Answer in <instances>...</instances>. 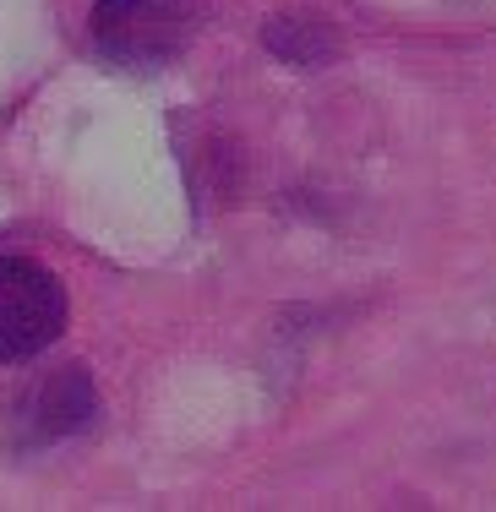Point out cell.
Wrapping results in <instances>:
<instances>
[{
  "label": "cell",
  "mask_w": 496,
  "mask_h": 512,
  "mask_svg": "<svg viewBox=\"0 0 496 512\" xmlns=\"http://www.w3.org/2000/svg\"><path fill=\"white\" fill-rule=\"evenodd\" d=\"M93 50L126 71H159L191 39L186 0H93Z\"/></svg>",
  "instance_id": "1"
},
{
  "label": "cell",
  "mask_w": 496,
  "mask_h": 512,
  "mask_svg": "<svg viewBox=\"0 0 496 512\" xmlns=\"http://www.w3.org/2000/svg\"><path fill=\"white\" fill-rule=\"evenodd\" d=\"M93 420H99V387H93L88 365H55L11 398L6 442L11 453H44V447L82 436Z\"/></svg>",
  "instance_id": "2"
},
{
  "label": "cell",
  "mask_w": 496,
  "mask_h": 512,
  "mask_svg": "<svg viewBox=\"0 0 496 512\" xmlns=\"http://www.w3.org/2000/svg\"><path fill=\"white\" fill-rule=\"evenodd\" d=\"M66 333V289L44 262L0 256V365L39 360Z\"/></svg>",
  "instance_id": "3"
},
{
  "label": "cell",
  "mask_w": 496,
  "mask_h": 512,
  "mask_svg": "<svg viewBox=\"0 0 496 512\" xmlns=\"http://www.w3.org/2000/svg\"><path fill=\"white\" fill-rule=\"evenodd\" d=\"M262 50L295 71H322L338 55V33L317 11H278V17L262 22Z\"/></svg>",
  "instance_id": "4"
}]
</instances>
